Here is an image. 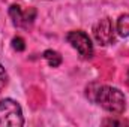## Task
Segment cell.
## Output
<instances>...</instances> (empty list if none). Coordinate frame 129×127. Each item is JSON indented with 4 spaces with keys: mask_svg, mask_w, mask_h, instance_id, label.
<instances>
[{
    "mask_svg": "<svg viewBox=\"0 0 129 127\" xmlns=\"http://www.w3.org/2000/svg\"><path fill=\"white\" fill-rule=\"evenodd\" d=\"M116 32L122 37H129V14L120 15L116 24Z\"/></svg>",
    "mask_w": 129,
    "mask_h": 127,
    "instance_id": "6",
    "label": "cell"
},
{
    "mask_svg": "<svg viewBox=\"0 0 129 127\" xmlns=\"http://www.w3.org/2000/svg\"><path fill=\"white\" fill-rule=\"evenodd\" d=\"M93 36L99 45H111L116 39V29L113 26V21L108 17L98 20V23L93 26Z\"/></svg>",
    "mask_w": 129,
    "mask_h": 127,
    "instance_id": "4",
    "label": "cell"
},
{
    "mask_svg": "<svg viewBox=\"0 0 129 127\" xmlns=\"http://www.w3.org/2000/svg\"><path fill=\"white\" fill-rule=\"evenodd\" d=\"M12 48H14L17 52L24 51V49H26V42H24V39H23L21 36H15V37L12 39Z\"/></svg>",
    "mask_w": 129,
    "mask_h": 127,
    "instance_id": "8",
    "label": "cell"
},
{
    "mask_svg": "<svg viewBox=\"0 0 129 127\" xmlns=\"http://www.w3.org/2000/svg\"><path fill=\"white\" fill-rule=\"evenodd\" d=\"M24 124L23 109L20 103L14 99L0 100V126L21 127Z\"/></svg>",
    "mask_w": 129,
    "mask_h": 127,
    "instance_id": "2",
    "label": "cell"
},
{
    "mask_svg": "<svg viewBox=\"0 0 129 127\" xmlns=\"http://www.w3.org/2000/svg\"><path fill=\"white\" fill-rule=\"evenodd\" d=\"M104 126H122V124H129V121H119V120H113V118H105L102 121Z\"/></svg>",
    "mask_w": 129,
    "mask_h": 127,
    "instance_id": "10",
    "label": "cell"
},
{
    "mask_svg": "<svg viewBox=\"0 0 129 127\" xmlns=\"http://www.w3.org/2000/svg\"><path fill=\"white\" fill-rule=\"evenodd\" d=\"M44 58H45V61L48 63L50 67H59V66L62 64V61H63L62 55H60L57 51H53V49L44 51Z\"/></svg>",
    "mask_w": 129,
    "mask_h": 127,
    "instance_id": "7",
    "label": "cell"
},
{
    "mask_svg": "<svg viewBox=\"0 0 129 127\" xmlns=\"http://www.w3.org/2000/svg\"><path fill=\"white\" fill-rule=\"evenodd\" d=\"M93 102H96L105 111L116 114V115H122L126 109L125 94L119 88L110 87V85H98Z\"/></svg>",
    "mask_w": 129,
    "mask_h": 127,
    "instance_id": "1",
    "label": "cell"
},
{
    "mask_svg": "<svg viewBox=\"0 0 129 127\" xmlns=\"http://www.w3.org/2000/svg\"><path fill=\"white\" fill-rule=\"evenodd\" d=\"M128 78H129V70H128Z\"/></svg>",
    "mask_w": 129,
    "mask_h": 127,
    "instance_id": "11",
    "label": "cell"
},
{
    "mask_svg": "<svg viewBox=\"0 0 129 127\" xmlns=\"http://www.w3.org/2000/svg\"><path fill=\"white\" fill-rule=\"evenodd\" d=\"M8 12H9V17H11L12 24L15 27L27 29L33 24V21L36 18V9L35 8H29V9L23 11L20 5H11Z\"/></svg>",
    "mask_w": 129,
    "mask_h": 127,
    "instance_id": "5",
    "label": "cell"
},
{
    "mask_svg": "<svg viewBox=\"0 0 129 127\" xmlns=\"http://www.w3.org/2000/svg\"><path fill=\"white\" fill-rule=\"evenodd\" d=\"M6 84H8V72H6V69L0 64V90H2Z\"/></svg>",
    "mask_w": 129,
    "mask_h": 127,
    "instance_id": "9",
    "label": "cell"
},
{
    "mask_svg": "<svg viewBox=\"0 0 129 127\" xmlns=\"http://www.w3.org/2000/svg\"><path fill=\"white\" fill-rule=\"evenodd\" d=\"M66 40L71 43L74 49L83 57V58H92L93 57V43L89 37V34L83 30H72L66 34Z\"/></svg>",
    "mask_w": 129,
    "mask_h": 127,
    "instance_id": "3",
    "label": "cell"
}]
</instances>
